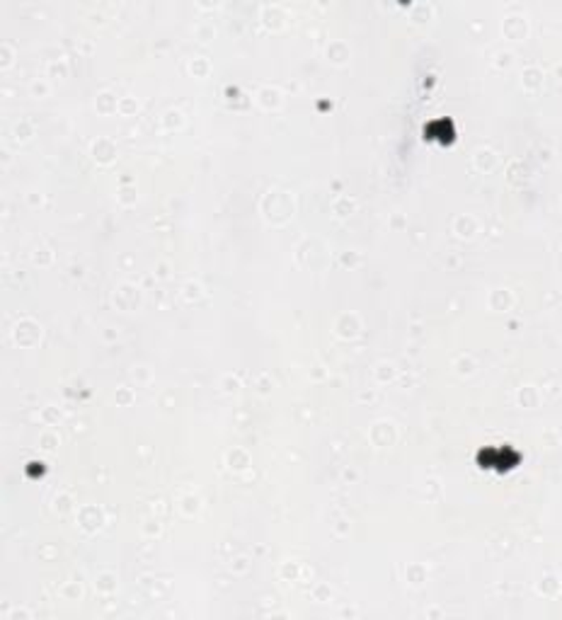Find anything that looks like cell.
Returning <instances> with one entry per match:
<instances>
[{
  "instance_id": "2",
  "label": "cell",
  "mask_w": 562,
  "mask_h": 620,
  "mask_svg": "<svg viewBox=\"0 0 562 620\" xmlns=\"http://www.w3.org/2000/svg\"><path fill=\"white\" fill-rule=\"evenodd\" d=\"M427 136L429 139H439V141H451L455 136L453 124L446 122V119H439V122H431L427 127Z\"/></svg>"
},
{
  "instance_id": "1",
  "label": "cell",
  "mask_w": 562,
  "mask_h": 620,
  "mask_svg": "<svg viewBox=\"0 0 562 620\" xmlns=\"http://www.w3.org/2000/svg\"><path fill=\"white\" fill-rule=\"evenodd\" d=\"M522 456L509 446H497V449H482L477 453V463L482 468H495V470H509L514 465H519Z\"/></svg>"
}]
</instances>
